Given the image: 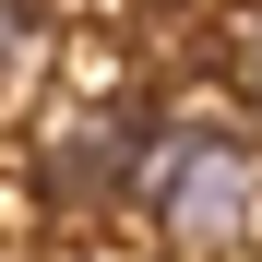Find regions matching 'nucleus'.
<instances>
[{
	"instance_id": "f03ea898",
	"label": "nucleus",
	"mask_w": 262,
	"mask_h": 262,
	"mask_svg": "<svg viewBox=\"0 0 262 262\" xmlns=\"http://www.w3.org/2000/svg\"><path fill=\"white\" fill-rule=\"evenodd\" d=\"M48 179H60V203H83V191H107V179H119V119H83L72 143L48 155Z\"/></svg>"
},
{
	"instance_id": "7ed1b4c3",
	"label": "nucleus",
	"mask_w": 262,
	"mask_h": 262,
	"mask_svg": "<svg viewBox=\"0 0 262 262\" xmlns=\"http://www.w3.org/2000/svg\"><path fill=\"white\" fill-rule=\"evenodd\" d=\"M238 48H250V60H238V72H250V83H262V36H238Z\"/></svg>"
},
{
	"instance_id": "f257e3e1",
	"label": "nucleus",
	"mask_w": 262,
	"mask_h": 262,
	"mask_svg": "<svg viewBox=\"0 0 262 262\" xmlns=\"http://www.w3.org/2000/svg\"><path fill=\"white\" fill-rule=\"evenodd\" d=\"M143 203H155V227L191 262L250 250L262 238V155L238 143V131H167V143L143 155Z\"/></svg>"
}]
</instances>
